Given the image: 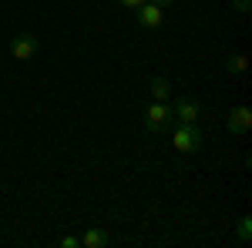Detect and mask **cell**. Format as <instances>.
I'll return each instance as SVG.
<instances>
[{"label": "cell", "mask_w": 252, "mask_h": 248, "mask_svg": "<svg viewBox=\"0 0 252 248\" xmlns=\"http://www.w3.org/2000/svg\"><path fill=\"white\" fill-rule=\"evenodd\" d=\"M202 141H205V134H202V128H198V121H195V124H178V128H175V138H172V144L182 154L198 151Z\"/></svg>", "instance_id": "cell-1"}, {"label": "cell", "mask_w": 252, "mask_h": 248, "mask_svg": "<svg viewBox=\"0 0 252 248\" xmlns=\"http://www.w3.org/2000/svg\"><path fill=\"white\" fill-rule=\"evenodd\" d=\"M172 121H175V111L168 101H152L148 104V111H145V128L148 131H165Z\"/></svg>", "instance_id": "cell-2"}, {"label": "cell", "mask_w": 252, "mask_h": 248, "mask_svg": "<svg viewBox=\"0 0 252 248\" xmlns=\"http://www.w3.org/2000/svg\"><path fill=\"white\" fill-rule=\"evenodd\" d=\"M135 14H138V24H141L145 30H155V27H161V20H165V7H158V3H152V0H145Z\"/></svg>", "instance_id": "cell-3"}, {"label": "cell", "mask_w": 252, "mask_h": 248, "mask_svg": "<svg viewBox=\"0 0 252 248\" xmlns=\"http://www.w3.org/2000/svg\"><path fill=\"white\" fill-rule=\"evenodd\" d=\"M225 128H229V134H246L252 128V111L246 108V104L232 108V111H229V117H225Z\"/></svg>", "instance_id": "cell-4"}, {"label": "cell", "mask_w": 252, "mask_h": 248, "mask_svg": "<svg viewBox=\"0 0 252 248\" xmlns=\"http://www.w3.org/2000/svg\"><path fill=\"white\" fill-rule=\"evenodd\" d=\"M10 54L17 60H31L37 54V37L34 34H17V37L10 40Z\"/></svg>", "instance_id": "cell-5"}, {"label": "cell", "mask_w": 252, "mask_h": 248, "mask_svg": "<svg viewBox=\"0 0 252 248\" xmlns=\"http://www.w3.org/2000/svg\"><path fill=\"white\" fill-rule=\"evenodd\" d=\"M172 111L178 117V124H195L202 117V108H198V101H192V97H182L178 104H172Z\"/></svg>", "instance_id": "cell-6"}, {"label": "cell", "mask_w": 252, "mask_h": 248, "mask_svg": "<svg viewBox=\"0 0 252 248\" xmlns=\"http://www.w3.org/2000/svg\"><path fill=\"white\" fill-rule=\"evenodd\" d=\"M84 248H101V245H108V235L104 231H97V228H91V231H84V238H78Z\"/></svg>", "instance_id": "cell-7"}, {"label": "cell", "mask_w": 252, "mask_h": 248, "mask_svg": "<svg viewBox=\"0 0 252 248\" xmlns=\"http://www.w3.org/2000/svg\"><path fill=\"white\" fill-rule=\"evenodd\" d=\"M168 97H172L168 81H165V77H155V81H152V101H168Z\"/></svg>", "instance_id": "cell-8"}, {"label": "cell", "mask_w": 252, "mask_h": 248, "mask_svg": "<svg viewBox=\"0 0 252 248\" xmlns=\"http://www.w3.org/2000/svg\"><path fill=\"white\" fill-rule=\"evenodd\" d=\"M246 67H249V57H246V54H232V57L225 60V71H229V74H242Z\"/></svg>", "instance_id": "cell-9"}, {"label": "cell", "mask_w": 252, "mask_h": 248, "mask_svg": "<svg viewBox=\"0 0 252 248\" xmlns=\"http://www.w3.org/2000/svg\"><path fill=\"white\" fill-rule=\"evenodd\" d=\"M252 238V218H242L239 221V242H249Z\"/></svg>", "instance_id": "cell-10"}, {"label": "cell", "mask_w": 252, "mask_h": 248, "mask_svg": "<svg viewBox=\"0 0 252 248\" xmlns=\"http://www.w3.org/2000/svg\"><path fill=\"white\" fill-rule=\"evenodd\" d=\"M81 242L78 238H74V235H64V238H61V248H78Z\"/></svg>", "instance_id": "cell-11"}, {"label": "cell", "mask_w": 252, "mask_h": 248, "mask_svg": "<svg viewBox=\"0 0 252 248\" xmlns=\"http://www.w3.org/2000/svg\"><path fill=\"white\" fill-rule=\"evenodd\" d=\"M118 3H121V7H125V10H138V7H141V3H145V0H118Z\"/></svg>", "instance_id": "cell-12"}, {"label": "cell", "mask_w": 252, "mask_h": 248, "mask_svg": "<svg viewBox=\"0 0 252 248\" xmlns=\"http://www.w3.org/2000/svg\"><path fill=\"white\" fill-rule=\"evenodd\" d=\"M235 10L239 14H249V0H235Z\"/></svg>", "instance_id": "cell-13"}, {"label": "cell", "mask_w": 252, "mask_h": 248, "mask_svg": "<svg viewBox=\"0 0 252 248\" xmlns=\"http://www.w3.org/2000/svg\"><path fill=\"white\" fill-rule=\"evenodd\" d=\"M152 3H158V7H172L175 0H152Z\"/></svg>", "instance_id": "cell-14"}]
</instances>
